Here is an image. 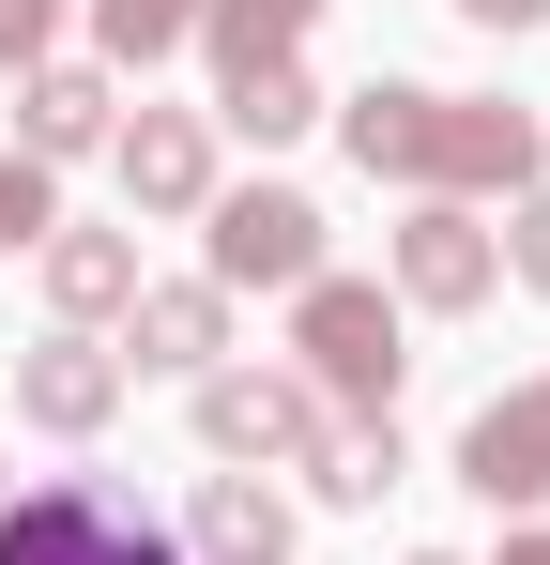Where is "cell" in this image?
<instances>
[{"label": "cell", "mask_w": 550, "mask_h": 565, "mask_svg": "<svg viewBox=\"0 0 550 565\" xmlns=\"http://www.w3.org/2000/svg\"><path fill=\"white\" fill-rule=\"evenodd\" d=\"M290 382H306L321 413H398V382H413L398 290H382V276H306V290H290Z\"/></svg>", "instance_id": "7a4b0ae2"}, {"label": "cell", "mask_w": 550, "mask_h": 565, "mask_svg": "<svg viewBox=\"0 0 550 565\" xmlns=\"http://www.w3.org/2000/svg\"><path fill=\"white\" fill-rule=\"evenodd\" d=\"M536 397H550V382H536Z\"/></svg>", "instance_id": "484cf974"}, {"label": "cell", "mask_w": 550, "mask_h": 565, "mask_svg": "<svg viewBox=\"0 0 550 565\" xmlns=\"http://www.w3.org/2000/svg\"><path fill=\"white\" fill-rule=\"evenodd\" d=\"M321 107H337V93H321L306 62H245V77H214V122H230V138H261V153H275V138H306Z\"/></svg>", "instance_id": "9a60e30c"}, {"label": "cell", "mask_w": 550, "mask_h": 565, "mask_svg": "<svg viewBox=\"0 0 550 565\" xmlns=\"http://www.w3.org/2000/svg\"><path fill=\"white\" fill-rule=\"evenodd\" d=\"M138 367H169V382L230 367V290L214 276H138V306H123V382Z\"/></svg>", "instance_id": "ba28073f"}, {"label": "cell", "mask_w": 550, "mask_h": 565, "mask_svg": "<svg viewBox=\"0 0 550 565\" xmlns=\"http://www.w3.org/2000/svg\"><path fill=\"white\" fill-rule=\"evenodd\" d=\"M489 565H550V535H505V551H489Z\"/></svg>", "instance_id": "603a6c76"}, {"label": "cell", "mask_w": 550, "mask_h": 565, "mask_svg": "<svg viewBox=\"0 0 550 565\" xmlns=\"http://www.w3.org/2000/svg\"><path fill=\"white\" fill-rule=\"evenodd\" d=\"M183 565H290V504H275L261 473H214L183 504Z\"/></svg>", "instance_id": "4fadbf2b"}, {"label": "cell", "mask_w": 550, "mask_h": 565, "mask_svg": "<svg viewBox=\"0 0 550 565\" xmlns=\"http://www.w3.org/2000/svg\"><path fill=\"white\" fill-rule=\"evenodd\" d=\"M458 15H474V31H536L550 0H458Z\"/></svg>", "instance_id": "7402d4cb"}, {"label": "cell", "mask_w": 550, "mask_h": 565, "mask_svg": "<svg viewBox=\"0 0 550 565\" xmlns=\"http://www.w3.org/2000/svg\"><path fill=\"white\" fill-rule=\"evenodd\" d=\"M413 565H458V551H413Z\"/></svg>", "instance_id": "d4e9b609"}, {"label": "cell", "mask_w": 550, "mask_h": 565, "mask_svg": "<svg viewBox=\"0 0 550 565\" xmlns=\"http://www.w3.org/2000/svg\"><path fill=\"white\" fill-rule=\"evenodd\" d=\"M199 230H214V290H306L321 276V199L306 184H214Z\"/></svg>", "instance_id": "3957f363"}, {"label": "cell", "mask_w": 550, "mask_h": 565, "mask_svg": "<svg viewBox=\"0 0 550 565\" xmlns=\"http://www.w3.org/2000/svg\"><path fill=\"white\" fill-rule=\"evenodd\" d=\"M92 46H107V77L123 62H169V46H199V0H77Z\"/></svg>", "instance_id": "e0dca14e"}, {"label": "cell", "mask_w": 550, "mask_h": 565, "mask_svg": "<svg viewBox=\"0 0 550 565\" xmlns=\"http://www.w3.org/2000/svg\"><path fill=\"white\" fill-rule=\"evenodd\" d=\"M398 413H321V444H306V489H321V504H382V489H398Z\"/></svg>", "instance_id": "5bb4252c"}, {"label": "cell", "mask_w": 550, "mask_h": 565, "mask_svg": "<svg viewBox=\"0 0 550 565\" xmlns=\"http://www.w3.org/2000/svg\"><path fill=\"white\" fill-rule=\"evenodd\" d=\"M382 276H398V306H489L505 290V230L474 214V199H413L398 230H382Z\"/></svg>", "instance_id": "277c9868"}, {"label": "cell", "mask_w": 550, "mask_h": 565, "mask_svg": "<svg viewBox=\"0 0 550 565\" xmlns=\"http://www.w3.org/2000/svg\"><path fill=\"white\" fill-rule=\"evenodd\" d=\"M107 413H123V352H92V337H31V352H15V428L92 444Z\"/></svg>", "instance_id": "9c48e42d"}, {"label": "cell", "mask_w": 550, "mask_h": 565, "mask_svg": "<svg viewBox=\"0 0 550 565\" xmlns=\"http://www.w3.org/2000/svg\"><path fill=\"white\" fill-rule=\"evenodd\" d=\"M62 15H77V0H0V77H31V62H62Z\"/></svg>", "instance_id": "d6986e66"}, {"label": "cell", "mask_w": 550, "mask_h": 565, "mask_svg": "<svg viewBox=\"0 0 550 565\" xmlns=\"http://www.w3.org/2000/svg\"><path fill=\"white\" fill-rule=\"evenodd\" d=\"M46 230H62V184H46L31 153H0V260H15V245H46Z\"/></svg>", "instance_id": "ac0fdd59"}, {"label": "cell", "mask_w": 550, "mask_h": 565, "mask_svg": "<svg viewBox=\"0 0 550 565\" xmlns=\"http://www.w3.org/2000/svg\"><path fill=\"white\" fill-rule=\"evenodd\" d=\"M458 489H474V504H536V489H550V397H536V382L489 397V413L458 428Z\"/></svg>", "instance_id": "7c38bea8"}, {"label": "cell", "mask_w": 550, "mask_h": 565, "mask_svg": "<svg viewBox=\"0 0 550 565\" xmlns=\"http://www.w3.org/2000/svg\"><path fill=\"white\" fill-rule=\"evenodd\" d=\"M337 138H352L367 184L398 199H520L536 184V107H489V93H429V77H367L352 107H321Z\"/></svg>", "instance_id": "6da1fadb"}, {"label": "cell", "mask_w": 550, "mask_h": 565, "mask_svg": "<svg viewBox=\"0 0 550 565\" xmlns=\"http://www.w3.org/2000/svg\"><path fill=\"white\" fill-rule=\"evenodd\" d=\"M107 535H123V489L107 473H31L0 504V565H107Z\"/></svg>", "instance_id": "52a82bcc"}, {"label": "cell", "mask_w": 550, "mask_h": 565, "mask_svg": "<svg viewBox=\"0 0 550 565\" xmlns=\"http://www.w3.org/2000/svg\"><path fill=\"white\" fill-rule=\"evenodd\" d=\"M107 565H183V535H154V520L123 504V535H107Z\"/></svg>", "instance_id": "44dd1931"}, {"label": "cell", "mask_w": 550, "mask_h": 565, "mask_svg": "<svg viewBox=\"0 0 550 565\" xmlns=\"http://www.w3.org/2000/svg\"><path fill=\"white\" fill-rule=\"evenodd\" d=\"M0 504H15V459H0Z\"/></svg>", "instance_id": "cb8c5ba5"}, {"label": "cell", "mask_w": 550, "mask_h": 565, "mask_svg": "<svg viewBox=\"0 0 550 565\" xmlns=\"http://www.w3.org/2000/svg\"><path fill=\"white\" fill-rule=\"evenodd\" d=\"M107 138H123V77H107V62H31V77H15V153H31V169H77Z\"/></svg>", "instance_id": "8992f818"}, {"label": "cell", "mask_w": 550, "mask_h": 565, "mask_svg": "<svg viewBox=\"0 0 550 565\" xmlns=\"http://www.w3.org/2000/svg\"><path fill=\"white\" fill-rule=\"evenodd\" d=\"M31 276H46V321L92 337V321H123V306H138V230H77V214H62V230L31 245Z\"/></svg>", "instance_id": "8fae6325"}, {"label": "cell", "mask_w": 550, "mask_h": 565, "mask_svg": "<svg viewBox=\"0 0 550 565\" xmlns=\"http://www.w3.org/2000/svg\"><path fill=\"white\" fill-rule=\"evenodd\" d=\"M321 31V0H199V46H214V77H245V62H290Z\"/></svg>", "instance_id": "2e32d148"}, {"label": "cell", "mask_w": 550, "mask_h": 565, "mask_svg": "<svg viewBox=\"0 0 550 565\" xmlns=\"http://www.w3.org/2000/svg\"><path fill=\"white\" fill-rule=\"evenodd\" d=\"M107 153H123V199L138 214H199L214 199V107H138Z\"/></svg>", "instance_id": "30bf717a"}, {"label": "cell", "mask_w": 550, "mask_h": 565, "mask_svg": "<svg viewBox=\"0 0 550 565\" xmlns=\"http://www.w3.org/2000/svg\"><path fill=\"white\" fill-rule=\"evenodd\" d=\"M505 276H520V290H550V184H520V199H505Z\"/></svg>", "instance_id": "ffe728a7"}, {"label": "cell", "mask_w": 550, "mask_h": 565, "mask_svg": "<svg viewBox=\"0 0 550 565\" xmlns=\"http://www.w3.org/2000/svg\"><path fill=\"white\" fill-rule=\"evenodd\" d=\"M199 444H214L230 473L306 459V444H321V397H306L290 367H199Z\"/></svg>", "instance_id": "5b68a950"}]
</instances>
